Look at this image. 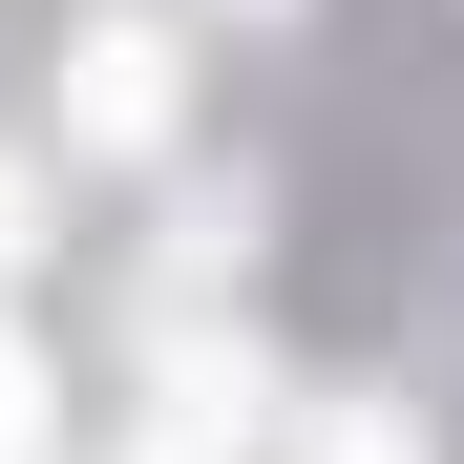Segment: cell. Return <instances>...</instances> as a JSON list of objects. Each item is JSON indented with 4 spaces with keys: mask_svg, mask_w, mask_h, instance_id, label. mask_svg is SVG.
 Wrapping results in <instances>:
<instances>
[{
    "mask_svg": "<svg viewBox=\"0 0 464 464\" xmlns=\"http://www.w3.org/2000/svg\"><path fill=\"white\" fill-rule=\"evenodd\" d=\"M63 127H85V148H148V127H169V43L106 22V43H85V85H63Z\"/></svg>",
    "mask_w": 464,
    "mask_h": 464,
    "instance_id": "6da1fadb",
    "label": "cell"
},
{
    "mask_svg": "<svg viewBox=\"0 0 464 464\" xmlns=\"http://www.w3.org/2000/svg\"><path fill=\"white\" fill-rule=\"evenodd\" d=\"M317 464H422V443L401 422H317Z\"/></svg>",
    "mask_w": 464,
    "mask_h": 464,
    "instance_id": "3957f363",
    "label": "cell"
},
{
    "mask_svg": "<svg viewBox=\"0 0 464 464\" xmlns=\"http://www.w3.org/2000/svg\"><path fill=\"white\" fill-rule=\"evenodd\" d=\"M0 464H43V380H22V338H0Z\"/></svg>",
    "mask_w": 464,
    "mask_h": 464,
    "instance_id": "7a4b0ae2",
    "label": "cell"
},
{
    "mask_svg": "<svg viewBox=\"0 0 464 464\" xmlns=\"http://www.w3.org/2000/svg\"><path fill=\"white\" fill-rule=\"evenodd\" d=\"M22 254H43V190H22V169H0V275H22Z\"/></svg>",
    "mask_w": 464,
    "mask_h": 464,
    "instance_id": "277c9868",
    "label": "cell"
}]
</instances>
